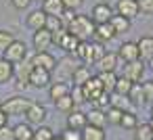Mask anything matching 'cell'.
I'll use <instances>...</instances> for the list:
<instances>
[{
	"label": "cell",
	"instance_id": "f546056e",
	"mask_svg": "<svg viewBox=\"0 0 153 140\" xmlns=\"http://www.w3.org/2000/svg\"><path fill=\"white\" fill-rule=\"evenodd\" d=\"M132 82L130 80H126L124 75L122 77H117V82H115V90H113V94H120V96H128L130 94V90H132Z\"/></svg>",
	"mask_w": 153,
	"mask_h": 140
},
{
	"label": "cell",
	"instance_id": "d590c367",
	"mask_svg": "<svg viewBox=\"0 0 153 140\" xmlns=\"http://www.w3.org/2000/svg\"><path fill=\"white\" fill-rule=\"evenodd\" d=\"M15 42V38H13V34L11 32H4V29H0V55H2L11 44Z\"/></svg>",
	"mask_w": 153,
	"mask_h": 140
},
{
	"label": "cell",
	"instance_id": "7c38bea8",
	"mask_svg": "<svg viewBox=\"0 0 153 140\" xmlns=\"http://www.w3.org/2000/svg\"><path fill=\"white\" fill-rule=\"evenodd\" d=\"M46 19H48V15H46L42 9H38V11H32V13L27 15L25 25H27L30 29H34V32H40V29H46Z\"/></svg>",
	"mask_w": 153,
	"mask_h": 140
},
{
	"label": "cell",
	"instance_id": "bcb514c9",
	"mask_svg": "<svg viewBox=\"0 0 153 140\" xmlns=\"http://www.w3.org/2000/svg\"><path fill=\"white\" fill-rule=\"evenodd\" d=\"M4 125H9V115L0 109V127H4Z\"/></svg>",
	"mask_w": 153,
	"mask_h": 140
},
{
	"label": "cell",
	"instance_id": "603a6c76",
	"mask_svg": "<svg viewBox=\"0 0 153 140\" xmlns=\"http://www.w3.org/2000/svg\"><path fill=\"white\" fill-rule=\"evenodd\" d=\"M82 140H107V134L103 127H94V125H86L82 130Z\"/></svg>",
	"mask_w": 153,
	"mask_h": 140
},
{
	"label": "cell",
	"instance_id": "c3c4849f",
	"mask_svg": "<svg viewBox=\"0 0 153 140\" xmlns=\"http://www.w3.org/2000/svg\"><path fill=\"white\" fill-rule=\"evenodd\" d=\"M53 140H63V138H61V136H55V138H53Z\"/></svg>",
	"mask_w": 153,
	"mask_h": 140
},
{
	"label": "cell",
	"instance_id": "ba28073f",
	"mask_svg": "<svg viewBox=\"0 0 153 140\" xmlns=\"http://www.w3.org/2000/svg\"><path fill=\"white\" fill-rule=\"evenodd\" d=\"M34 48L36 52H48V48L53 46V34L48 29H40V32H34Z\"/></svg>",
	"mask_w": 153,
	"mask_h": 140
},
{
	"label": "cell",
	"instance_id": "30bf717a",
	"mask_svg": "<svg viewBox=\"0 0 153 140\" xmlns=\"http://www.w3.org/2000/svg\"><path fill=\"white\" fill-rule=\"evenodd\" d=\"M143 73H145V63L143 61H132V63L124 65V77L130 80L132 84H138L143 80Z\"/></svg>",
	"mask_w": 153,
	"mask_h": 140
},
{
	"label": "cell",
	"instance_id": "f6af8a7d",
	"mask_svg": "<svg viewBox=\"0 0 153 140\" xmlns=\"http://www.w3.org/2000/svg\"><path fill=\"white\" fill-rule=\"evenodd\" d=\"M11 4H13L17 11H25V9L32 4V0H11Z\"/></svg>",
	"mask_w": 153,
	"mask_h": 140
},
{
	"label": "cell",
	"instance_id": "d6986e66",
	"mask_svg": "<svg viewBox=\"0 0 153 140\" xmlns=\"http://www.w3.org/2000/svg\"><path fill=\"white\" fill-rule=\"evenodd\" d=\"M76 57H80L84 65L94 63V48H92V42H80V46H78V50H76Z\"/></svg>",
	"mask_w": 153,
	"mask_h": 140
},
{
	"label": "cell",
	"instance_id": "b9f144b4",
	"mask_svg": "<svg viewBox=\"0 0 153 140\" xmlns=\"http://www.w3.org/2000/svg\"><path fill=\"white\" fill-rule=\"evenodd\" d=\"M82 4H84V0H63V7H65L67 11H74V13H76Z\"/></svg>",
	"mask_w": 153,
	"mask_h": 140
},
{
	"label": "cell",
	"instance_id": "9a60e30c",
	"mask_svg": "<svg viewBox=\"0 0 153 140\" xmlns=\"http://www.w3.org/2000/svg\"><path fill=\"white\" fill-rule=\"evenodd\" d=\"M136 48H138V61L143 63H149L153 59V38L145 36L136 42Z\"/></svg>",
	"mask_w": 153,
	"mask_h": 140
},
{
	"label": "cell",
	"instance_id": "4316f807",
	"mask_svg": "<svg viewBox=\"0 0 153 140\" xmlns=\"http://www.w3.org/2000/svg\"><path fill=\"white\" fill-rule=\"evenodd\" d=\"M15 77V65L7 63L4 59H0V84H7Z\"/></svg>",
	"mask_w": 153,
	"mask_h": 140
},
{
	"label": "cell",
	"instance_id": "d6a6232c",
	"mask_svg": "<svg viewBox=\"0 0 153 140\" xmlns=\"http://www.w3.org/2000/svg\"><path fill=\"white\" fill-rule=\"evenodd\" d=\"M55 107H57L59 111H63V113H71V111H76V105H74V100H71L69 94L63 96V98H59V100H55Z\"/></svg>",
	"mask_w": 153,
	"mask_h": 140
},
{
	"label": "cell",
	"instance_id": "74e56055",
	"mask_svg": "<svg viewBox=\"0 0 153 140\" xmlns=\"http://www.w3.org/2000/svg\"><path fill=\"white\" fill-rule=\"evenodd\" d=\"M109 98H111V94H107V92H105V94H101V96H99V98H97V100L92 102V105H94V109L107 111V109L111 107V100H109Z\"/></svg>",
	"mask_w": 153,
	"mask_h": 140
},
{
	"label": "cell",
	"instance_id": "ffe728a7",
	"mask_svg": "<svg viewBox=\"0 0 153 140\" xmlns=\"http://www.w3.org/2000/svg\"><path fill=\"white\" fill-rule=\"evenodd\" d=\"M90 77H92V75H90L88 65H78V67L74 69V73H71V82H74V86H84Z\"/></svg>",
	"mask_w": 153,
	"mask_h": 140
},
{
	"label": "cell",
	"instance_id": "f1b7e54d",
	"mask_svg": "<svg viewBox=\"0 0 153 140\" xmlns=\"http://www.w3.org/2000/svg\"><path fill=\"white\" fill-rule=\"evenodd\" d=\"M134 140H153L151 123H138V127L134 130Z\"/></svg>",
	"mask_w": 153,
	"mask_h": 140
},
{
	"label": "cell",
	"instance_id": "3957f363",
	"mask_svg": "<svg viewBox=\"0 0 153 140\" xmlns=\"http://www.w3.org/2000/svg\"><path fill=\"white\" fill-rule=\"evenodd\" d=\"M0 59H4V61L11 63V65H17V63L25 61V59H27V46H25V42L15 40V42L2 52V57H0Z\"/></svg>",
	"mask_w": 153,
	"mask_h": 140
},
{
	"label": "cell",
	"instance_id": "7a4b0ae2",
	"mask_svg": "<svg viewBox=\"0 0 153 140\" xmlns=\"http://www.w3.org/2000/svg\"><path fill=\"white\" fill-rule=\"evenodd\" d=\"M30 98H23V96H13V98H7L2 105H0V109H2L9 117H15V115H25L27 107H30Z\"/></svg>",
	"mask_w": 153,
	"mask_h": 140
},
{
	"label": "cell",
	"instance_id": "6da1fadb",
	"mask_svg": "<svg viewBox=\"0 0 153 140\" xmlns=\"http://www.w3.org/2000/svg\"><path fill=\"white\" fill-rule=\"evenodd\" d=\"M74 38H78L80 42H88L90 36H94V23L88 15H76L74 21L65 27Z\"/></svg>",
	"mask_w": 153,
	"mask_h": 140
},
{
	"label": "cell",
	"instance_id": "e0dca14e",
	"mask_svg": "<svg viewBox=\"0 0 153 140\" xmlns=\"http://www.w3.org/2000/svg\"><path fill=\"white\" fill-rule=\"evenodd\" d=\"M115 36H117V34H115V29L111 27V23H101V25H94V38H97V42H101V44L111 42Z\"/></svg>",
	"mask_w": 153,
	"mask_h": 140
},
{
	"label": "cell",
	"instance_id": "8992f818",
	"mask_svg": "<svg viewBox=\"0 0 153 140\" xmlns=\"http://www.w3.org/2000/svg\"><path fill=\"white\" fill-rule=\"evenodd\" d=\"M82 90H84V98H86V100H90V102H94L101 94H105L103 84H101V80H99L97 75H92V77L82 86Z\"/></svg>",
	"mask_w": 153,
	"mask_h": 140
},
{
	"label": "cell",
	"instance_id": "52a82bcc",
	"mask_svg": "<svg viewBox=\"0 0 153 140\" xmlns=\"http://www.w3.org/2000/svg\"><path fill=\"white\" fill-rule=\"evenodd\" d=\"M115 13L132 21L140 13L138 11V0H117V2H115Z\"/></svg>",
	"mask_w": 153,
	"mask_h": 140
},
{
	"label": "cell",
	"instance_id": "484cf974",
	"mask_svg": "<svg viewBox=\"0 0 153 140\" xmlns=\"http://www.w3.org/2000/svg\"><path fill=\"white\" fill-rule=\"evenodd\" d=\"M13 134H15V140H32L34 138V130L30 123H17L13 127Z\"/></svg>",
	"mask_w": 153,
	"mask_h": 140
},
{
	"label": "cell",
	"instance_id": "e575fe53",
	"mask_svg": "<svg viewBox=\"0 0 153 140\" xmlns=\"http://www.w3.org/2000/svg\"><path fill=\"white\" fill-rule=\"evenodd\" d=\"M46 29H48L51 34H57V32L65 29V25H63L61 17H48V19H46Z\"/></svg>",
	"mask_w": 153,
	"mask_h": 140
},
{
	"label": "cell",
	"instance_id": "816d5d0a",
	"mask_svg": "<svg viewBox=\"0 0 153 140\" xmlns=\"http://www.w3.org/2000/svg\"><path fill=\"white\" fill-rule=\"evenodd\" d=\"M101 2H109V0H101Z\"/></svg>",
	"mask_w": 153,
	"mask_h": 140
},
{
	"label": "cell",
	"instance_id": "277c9868",
	"mask_svg": "<svg viewBox=\"0 0 153 140\" xmlns=\"http://www.w3.org/2000/svg\"><path fill=\"white\" fill-rule=\"evenodd\" d=\"M46 119V107L40 102H30L27 111H25V123L30 125H42Z\"/></svg>",
	"mask_w": 153,
	"mask_h": 140
},
{
	"label": "cell",
	"instance_id": "ac0fdd59",
	"mask_svg": "<svg viewBox=\"0 0 153 140\" xmlns=\"http://www.w3.org/2000/svg\"><path fill=\"white\" fill-rule=\"evenodd\" d=\"M42 11H44L48 17H61V15L65 13L63 0H44V2H42Z\"/></svg>",
	"mask_w": 153,
	"mask_h": 140
},
{
	"label": "cell",
	"instance_id": "f5cc1de1",
	"mask_svg": "<svg viewBox=\"0 0 153 140\" xmlns=\"http://www.w3.org/2000/svg\"><path fill=\"white\" fill-rule=\"evenodd\" d=\"M151 127H153V121H151Z\"/></svg>",
	"mask_w": 153,
	"mask_h": 140
},
{
	"label": "cell",
	"instance_id": "60d3db41",
	"mask_svg": "<svg viewBox=\"0 0 153 140\" xmlns=\"http://www.w3.org/2000/svg\"><path fill=\"white\" fill-rule=\"evenodd\" d=\"M138 11L145 15H153V0H138Z\"/></svg>",
	"mask_w": 153,
	"mask_h": 140
},
{
	"label": "cell",
	"instance_id": "f35d334b",
	"mask_svg": "<svg viewBox=\"0 0 153 140\" xmlns=\"http://www.w3.org/2000/svg\"><path fill=\"white\" fill-rule=\"evenodd\" d=\"M128 98L132 100V105H134V102H145V100H143V86H140V84H134L132 90H130V94H128Z\"/></svg>",
	"mask_w": 153,
	"mask_h": 140
},
{
	"label": "cell",
	"instance_id": "5bb4252c",
	"mask_svg": "<svg viewBox=\"0 0 153 140\" xmlns=\"http://www.w3.org/2000/svg\"><path fill=\"white\" fill-rule=\"evenodd\" d=\"M117 57H120V61H124V63L138 61V48H136V42H124V44H120Z\"/></svg>",
	"mask_w": 153,
	"mask_h": 140
},
{
	"label": "cell",
	"instance_id": "4fadbf2b",
	"mask_svg": "<svg viewBox=\"0 0 153 140\" xmlns=\"http://www.w3.org/2000/svg\"><path fill=\"white\" fill-rule=\"evenodd\" d=\"M65 123H67V130H76V132H82L86 125H88V121H86V113H82V111H71V113H67V119H65Z\"/></svg>",
	"mask_w": 153,
	"mask_h": 140
},
{
	"label": "cell",
	"instance_id": "5b68a950",
	"mask_svg": "<svg viewBox=\"0 0 153 140\" xmlns=\"http://www.w3.org/2000/svg\"><path fill=\"white\" fill-rule=\"evenodd\" d=\"M113 17V9L109 7V2H99L92 7V13H90V19L94 25H101V23H109V19Z\"/></svg>",
	"mask_w": 153,
	"mask_h": 140
},
{
	"label": "cell",
	"instance_id": "7402d4cb",
	"mask_svg": "<svg viewBox=\"0 0 153 140\" xmlns=\"http://www.w3.org/2000/svg\"><path fill=\"white\" fill-rule=\"evenodd\" d=\"M97 77L101 80V84H103V90H105L107 94H113V90H115V82H117V75H115V71H105V73H99Z\"/></svg>",
	"mask_w": 153,
	"mask_h": 140
},
{
	"label": "cell",
	"instance_id": "681fc988",
	"mask_svg": "<svg viewBox=\"0 0 153 140\" xmlns=\"http://www.w3.org/2000/svg\"><path fill=\"white\" fill-rule=\"evenodd\" d=\"M32 2H40V4H42V2H44V0H32Z\"/></svg>",
	"mask_w": 153,
	"mask_h": 140
},
{
	"label": "cell",
	"instance_id": "836d02e7",
	"mask_svg": "<svg viewBox=\"0 0 153 140\" xmlns=\"http://www.w3.org/2000/svg\"><path fill=\"white\" fill-rule=\"evenodd\" d=\"M122 115H124V111H120V109H115V107H109V109L105 111V119H107V123H111V125H120Z\"/></svg>",
	"mask_w": 153,
	"mask_h": 140
},
{
	"label": "cell",
	"instance_id": "8d00e7d4",
	"mask_svg": "<svg viewBox=\"0 0 153 140\" xmlns=\"http://www.w3.org/2000/svg\"><path fill=\"white\" fill-rule=\"evenodd\" d=\"M69 96H71V100H74V105H76V107H78V105H84V102H86L82 86H74V88L69 90Z\"/></svg>",
	"mask_w": 153,
	"mask_h": 140
},
{
	"label": "cell",
	"instance_id": "44dd1931",
	"mask_svg": "<svg viewBox=\"0 0 153 140\" xmlns=\"http://www.w3.org/2000/svg\"><path fill=\"white\" fill-rule=\"evenodd\" d=\"M69 86L65 84V82H53L51 86H48V96L53 98V102L55 100H59V98H63V96H67L69 94Z\"/></svg>",
	"mask_w": 153,
	"mask_h": 140
},
{
	"label": "cell",
	"instance_id": "f907efd6",
	"mask_svg": "<svg viewBox=\"0 0 153 140\" xmlns=\"http://www.w3.org/2000/svg\"><path fill=\"white\" fill-rule=\"evenodd\" d=\"M151 117H153V105H151Z\"/></svg>",
	"mask_w": 153,
	"mask_h": 140
},
{
	"label": "cell",
	"instance_id": "2e32d148",
	"mask_svg": "<svg viewBox=\"0 0 153 140\" xmlns=\"http://www.w3.org/2000/svg\"><path fill=\"white\" fill-rule=\"evenodd\" d=\"M94 65H97L99 73H105V71H115V69H117V65H120V57H117V52H107V55H105L101 61H97Z\"/></svg>",
	"mask_w": 153,
	"mask_h": 140
},
{
	"label": "cell",
	"instance_id": "ee69618b",
	"mask_svg": "<svg viewBox=\"0 0 153 140\" xmlns=\"http://www.w3.org/2000/svg\"><path fill=\"white\" fill-rule=\"evenodd\" d=\"M0 140H15L13 127H9V125H4V127H0Z\"/></svg>",
	"mask_w": 153,
	"mask_h": 140
},
{
	"label": "cell",
	"instance_id": "7dc6e473",
	"mask_svg": "<svg viewBox=\"0 0 153 140\" xmlns=\"http://www.w3.org/2000/svg\"><path fill=\"white\" fill-rule=\"evenodd\" d=\"M147 65H149V67H151V69H153V59H151V61H149V63H147Z\"/></svg>",
	"mask_w": 153,
	"mask_h": 140
},
{
	"label": "cell",
	"instance_id": "4dcf8cb0",
	"mask_svg": "<svg viewBox=\"0 0 153 140\" xmlns=\"http://www.w3.org/2000/svg\"><path fill=\"white\" fill-rule=\"evenodd\" d=\"M120 125H122L124 130H130V132H134V130L138 127V119H136V115H134L132 111H126V113L122 115V121H120Z\"/></svg>",
	"mask_w": 153,
	"mask_h": 140
},
{
	"label": "cell",
	"instance_id": "1f68e13d",
	"mask_svg": "<svg viewBox=\"0 0 153 140\" xmlns=\"http://www.w3.org/2000/svg\"><path fill=\"white\" fill-rule=\"evenodd\" d=\"M53 138H55V132L48 125H38L34 130V138L32 140H53Z\"/></svg>",
	"mask_w": 153,
	"mask_h": 140
},
{
	"label": "cell",
	"instance_id": "d4e9b609",
	"mask_svg": "<svg viewBox=\"0 0 153 140\" xmlns=\"http://www.w3.org/2000/svg\"><path fill=\"white\" fill-rule=\"evenodd\" d=\"M109 23H111V27L115 29V34H124V32L130 29V19H126V17L117 15V13H113V17L109 19Z\"/></svg>",
	"mask_w": 153,
	"mask_h": 140
},
{
	"label": "cell",
	"instance_id": "7bdbcfd3",
	"mask_svg": "<svg viewBox=\"0 0 153 140\" xmlns=\"http://www.w3.org/2000/svg\"><path fill=\"white\" fill-rule=\"evenodd\" d=\"M63 140H82V132H76V130H65L61 134Z\"/></svg>",
	"mask_w": 153,
	"mask_h": 140
},
{
	"label": "cell",
	"instance_id": "db71d44e",
	"mask_svg": "<svg viewBox=\"0 0 153 140\" xmlns=\"http://www.w3.org/2000/svg\"><path fill=\"white\" fill-rule=\"evenodd\" d=\"M151 82H153V80H151Z\"/></svg>",
	"mask_w": 153,
	"mask_h": 140
},
{
	"label": "cell",
	"instance_id": "9c48e42d",
	"mask_svg": "<svg viewBox=\"0 0 153 140\" xmlns=\"http://www.w3.org/2000/svg\"><path fill=\"white\" fill-rule=\"evenodd\" d=\"M32 65L53 73V71L57 69V59H55L51 52H36V55L32 57Z\"/></svg>",
	"mask_w": 153,
	"mask_h": 140
},
{
	"label": "cell",
	"instance_id": "cb8c5ba5",
	"mask_svg": "<svg viewBox=\"0 0 153 140\" xmlns=\"http://www.w3.org/2000/svg\"><path fill=\"white\" fill-rule=\"evenodd\" d=\"M86 121H88V125L105 127V123H107V119H105V111H101V109H92L90 113H86Z\"/></svg>",
	"mask_w": 153,
	"mask_h": 140
},
{
	"label": "cell",
	"instance_id": "83f0119b",
	"mask_svg": "<svg viewBox=\"0 0 153 140\" xmlns=\"http://www.w3.org/2000/svg\"><path fill=\"white\" fill-rule=\"evenodd\" d=\"M111 107H115V109H120V111H132V100L128 98V96H120V94H111Z\"/></svg>",
	"mask_w": 153,
	"mask_h": 140
},
{
	"label": "cell",
	"instance_id": "ab89813d",
	"mask_svg": "<svg viewBox=\"0 0 153 140\" xmlns=\"http://www.w3.org/2000/svg\"><path fill=\"white\" fill-rule=\"evenodd\" d=\"M143 100L145 102H153V82H143Z\"/></svg>",
	"mask_w": 153,
	"mask_h": 140
},
{
	"label": "cell",
	"instance_id": "8fae6325",
	"mask_svg": "<svg viewBox=\"0 0 153 140\" xmlns=\"http://www.w3.org/2000/svg\"><path fill=\"white\" fill-rule=\"evenodd\" d=\"M51 75H53L51 71H44L40 67H34L32 73H30V77H27V84L34 86V88H46V86H51Z\"/></svg>",
	"mask_w": 153,
	"mask_h": 140
}]
</instances>
